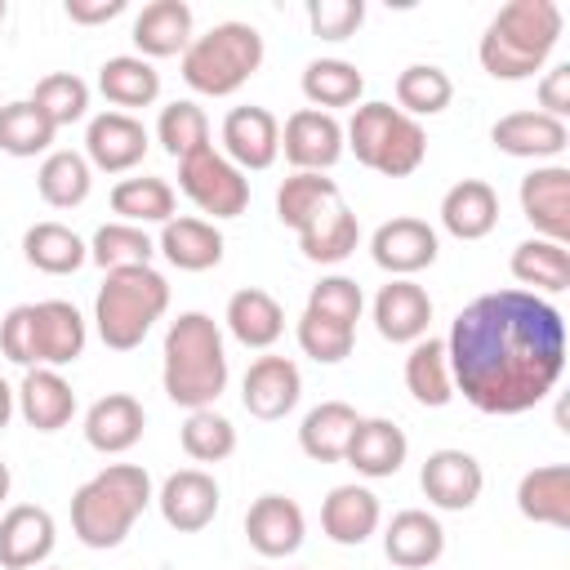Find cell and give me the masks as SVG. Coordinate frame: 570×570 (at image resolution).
I'll return each mask as SVG.
<instances>
[{
	"instance_id": "1",
	"label": "cell",
	"mask_w": 570,
	"mask_h": 570,
	"mask_svg": "<svg viewBox=\"0 0 570 570\" xmlns=\"http://www.w3.org/2000/svg\"><path fill=\"white\" fill-rule=\"evenodd\" d=\"M454 392L481 414H525L566 374V316L530 289L476 294L445 334Z\"/></svg>"
},
{
	"instance_id": "2",
	"label": "cell",
	"mask_w": 570,
	"mask_h": 570,
	"mask_svg": "<svg viewBox=\"0 0 570 570\" xmlns=\"http://www.w3.org/2000/svg\"><path fill=\"white\" fill-rule=\"evenodd\" d=\"M227 347L209 312H178L160 347V387L183 410H209L227 392Z\"/></svg>"
},
{
	"instance_id": "3",
	"label": "cell",
	"mask_w": 570,
	"mask_h": 570,
	"mask_svg": "<svg viewBox=\"0 0 570 570\" xmlns=\"http://www.w3.org/2000/svg\"><path fill=\"white\" fill-rule=\"evenodd\" d=\"M156 503L151 476L138 463H107L71 494V534L94 548H120L134 530V521Z\"/></svg>"
},
{
	"instance_id": "4",
	"label": "cell",
	"mask_w": 570,
	"mask_h": 570,
	"mask_svg": "<svg viewBox=\"0 0 570 570\" xmlns=\"http://www.w3.org/2000/svg\"><path fill=\"white\" fill-rule=\"evenodd\" d=\"M561 27H566L561 4H552V0H508L490 18V27L476 45V58H481L485 76H494V80H530L534 71L548 67V58L561 40Z\"/></svg>"
},
{
	"instance_id": "5",
	"label": "cell",
	"mask_w": 570,
	"mask_h": 570,
	"mask_svg": "<svg viewBox=\"0 0 570 570\" xmlns=\"http://www.w3.org/2000/svg\"><path fill=\"white\" fill-rule=\"evenodd\" d=\"M169 312V281L156 267L107 272L94 298V330L111 352H134Z\"/></svg>"
},
{
	"instance_id": "6",
	"label": "cell",
	"mask_w": 570,
	"mask_h": 570,
	"mask_svg": "<svg viewBox=\"0 0 570 570\" xmlns=\"http://www.w3.org/2000/svg\"><path fill=\"white\" fill-rule=\"evenodd\" d=\"M263 53H267V49H263L258 27L232 18V22H214L205 36H196L178 62H183L187 89H196V94H205V98H227V94H236L249 76H258Z\"/></svg>"
},
{
	"instance_id": "7",
	"label": "cell",
	"mask_w": 570,
	"mask_h": 570,
	"mask_svg": "<svg viewBox=\"0 0 570 570\" xmlns=\"http://www.w3.org/2000/svg\"><path fill=\"white\" fill-rule=\"evenodd\" d=\"M178 191L200 214H209V223L240 218L249 209V178L214 147H200L187 160H178Z\"/></svg>"
},
{
	"instance_id": "8",
	"label": "cell",
	"mask_w": 570,
	"mask_h": 570,
	"mask_svg": "<svg viewBox=\"0 0 570 570\" xmlns=\"http://www.w3.org/2000/svg\"><path fill=\"white\" fill-rule=\"evenodd\" d=\"M147 147H151V134L129 111H98L85 125V160H89V169L129 174L134 165H142Z\"/></svg>"
},
{
	"instance_id": "9",
	"label": "cell",
	"mask_w": 570,
	"mask_h": 570,
	"mask_svg": "<svg viewBox=\"0 0 570 570\" xmlns=\"http://www.w3.org/2000/svg\"><path fill=\"white\" fill-rule=\"evenodd\" d=\"M281 151L294 165V174H325L343 160V125L330 111L298 107L281 129Z\"/></svg>"
},
{
	"instance_id": "10",
	"label": "cell",
	"mask_w": 570,
	"mask_h": 570,
	"mask_svg": "<svg viewBox=\"0 0 570 570\" xmlns=\"http://www.w3.org/2000/svg\"><path fill=\"white\" fill-rule=\"evenodd\" d=\"M436 254H441L436 227L423 223V218H410V214L379 223L374 236H370V258H374V267H383L387 276H405V281H410L414 272L432 267Z\"/></svg>"
},
{
	"instance_id": "11",
	"label": "cell",
	"mask_w": 570,
	"mask_h": 570,
	"mask_svg": "<svg viewBox=\"0 0 570 570\" xmlns=\"http://www.w3.org/2000/svg\"><path fill=\"white\" fill-rule=\"evenodd\" d=\"M419 485H423V494H428L432 508H441V512H468L481 499V490H485V468L476 463V454L445 445V450H432L423 459Z\"/></svg>"
},
{
	"instance_id": "12",
	"label": "cell",
	"mask_w": 570,
	"mask_h": 570,
	"mask_svg": "<svg viewBox=\"0 0 570 570\" xmlns=\"http://www.w3.org/2000/svg\"><path fill=\"white\" fill-rule=\"evenodd\" d=\"M534 236L570 245V165H534L517 187Z\"/></svg>"
},
{
	"instance_id": "13",
	"label": "cell",
	"mask_w": 570,
	"mask_h": 570,
	"mask_svg": "<svg viewBox=\"0 0 570 570\" xmlns=\"http://www.w3.org/2000/svg\"><path fill=\"white\" fill-rule=\"evenodd\" d=\"M218 503H223V490L205 468H178L156 490V508H160L165 525L178 534L205 530L218 517Z\"/></svg>"
},
{
	"instance_id": "14",
	"label": "cell",
	"mask_w": 570,
	"mask_h": 570,
	"mask_svg": "<svg viewBox=\"0 0 570 570\" xmlns=\"http://www.w3.org/2000/svg\"><path fill=\"white\" fill-rule=\"evenodd\" d=\"M298 396H303V374H298V365L289 356L267 352V356L249 361V370L240 379V405L254 419L276 423L298 405Z\"/></svg>"
},
{
	"instance_id": "15",
	"label": "cell",
	"mask_w": 570,
	"mask_h": 570,
	"mask_svg": "<svg viewBox=\"0 0 570 570\" xmlns=\"http://www.w3.org/2000/svg\"><path fill=\"white\" fill-rule=\"evenodd\" d=\"M58 543V521L40 503H13L0 517V566L4 570H36L49 561Z\"/></svg>"
},
{
	"instance_id": "16",
	"label": "cell",
	"mask_w": 570,
	"mask_h": 570,
	"mask_svg": "<svg viewBox=\"0 0 570 570\" xmlns=\"http://www.w3.org/2000/svg\"><path fill=\"white\" fill-rule=\"evenodd\" d=\"M223 156L249 174V169H267L281 156V120L267 107H232L223 116Z\"/></svg>"
},
{
	"instance_id": "17",
	"label": "cell",
	"mask_w": 570,
	"mask_h": 570,
	"mask_svg": "<svg viewBox=\"0 0 570 570\" xmlns=\"http://www.w3.org/2000/svg\"><path fill=\"white\" fill-rule=\"evenodd\" d=\"M303 534H307V517L289 494H258L245 512V539L267 561L294 557L303 548Z\"/></svg>"
},
{
	"instance_id": "18",
	"label": "cell",
	"mask_w": 570,
	"mask_h": 570,
	"mask_svg": "<svg viewBox=\"0 0 570 570\" xmlns=\"http://www.w3.org/2000/svg\"><path fill=\"white\" fill-rule=\"evenodd\" d=\"M370 316H374V330L379 338L387 343H419L432 325V298L423 285L405 281V276H392L387 285H379L374 303H370Z\"/></svg>"
},
{
	"instance_id": "19",
	"label": "cell",
	"mask_w": 570,
	"mask_h": 570,
	"mask_svg": "<svg viewBox=\"0 0 570 570\" xmlns=\"http://www.w3.org/2000/svg\"><path fill=\"white\" fill-rule=\"evenodd\" d=\"M490 142L494 151L517 156V160H552L570 147V125L543 111H508L490 125Z\"/></svg>"
},
{
	"instance_id": "20",
	"label": "cell",
	"mask_w": 570,
	"mask_h": 570,
	"mask_svg": "<svg viewBox=\"0 0 570 570\" xmlns=\"http://www.w3.org/2000/svg\"><path fill=\"white\" fill-rule=\"evenodd\" d=\"M196 40V18L187 0H151L134 18V49L138 58H183L187 45Z\"/></svg>"
},
{
	"instance_id": "21",
	"label": "cell",
	"mask_w": 570,
	"mask_h": 570,
	"mask_svg": "<svg viewBox=\"0 0 570 570\" xmlns=\"http://www.w3.org/2000/svg\"><path fill=\"white\" fill-rule=\"evenodd\" d=\"M147 432V410L129 392H107L85 410V441L98 454H125L142 441Z\"/></svg>"
},
{
	"instance_id": "22",
	"label": "cell",
	"mask_w": 570,
	"mask_h": 570,
	"mask_svg": "<svg viewBox=\"0 0 570 570\" xmlns=\"http://www.w3.org/2000/svg\"><path fill=\"white\" fill-rule=\"evenodd\" d=\"M13 401H18V414L27 419V428H36V432H62L76 419V392L62 379V370H49V365L27 370L22 383L13 387Z\"/></svg>"
},
{
	"instance_id": "23",
	"label": "cell",
	"mask_w": 570,
	"mask_h": 570,
	"mask_svg": "<svg viewBox=\"0 0 570 570\" xmlns=\"http://www.w3.org/2000/svg\"><path fill=\"white\" fill-rule=\"evenodd\" d=\"M379 521H383L379 494L370 485H356V481L334 485L325 494V503H321V530L338 548H361L379 530Z\"/></svg>"
},
{
	"instance_id": "24",
	"label": "cell",
	"mask_w": 570,
	"mask_h": 570,
	"mask_svg": "<svg viewBox=\"0 0 570 570\" xmlns=\"http://www.w3.org/2000/svg\"><path fill=\"white\" fill-rule=\"evenodd\" d=\"M405 459H410V436L392 419H379V414L356 423V432L347 441V454H343V463H352L356 476H365V481L396 476L405 468Z\"/></svg>"
},
{
	"instance_id": "25",
	"label": "cell",
	"mask_w": 570,
	"mask_h": 570,
	"mask_svg": "<svg viewBox=\"0 0 570 570\" xmlns=\"http://www.w3.org/2000/svg\"><path fill=\"white\" fill-rule=\"evenodd\" d=\"M85 343H89V321L80 316L76 303L67 298L36 303V365L62 370L85 352Z\"/></svg>"
},
{
	"instance_id": "26",
	"label": "cell",
	"mask_w": 570,
	"mask_h": 570,
	"mask_svg": "<svg viewBox=\"0 0 570 570\" xmlns=\"http://www.w3.org/2000/svg\"><path fill=\"white\" fill-rule=\"evenodd\" d=\"M223 249H227L223 232L209 218H191V214L183 218L174 214L156 236V254H165V263L178 272H209L223 263Z\"/></svg>"
},
{
	"instance_id": "27",
	"label": "cell",
	"mask_w": 570,
	"mask_h": 570,
	"mask_svg": "<svg viewBox=\"0 0 570 570\" xmlns=\"http://www.w3.org/2000/svg\"><path fill=\"white\" fill-rule=\"evenodd\" d=\"M383 552L392 566L401 570H423V566H436L441 552H445V530L432 512L423 508H401L387 530H383Z\"/></svg>"
},
{
	"instance_id": "28",
	"label": "cell",
	"mask_w": 570,
	"mask_h": 570,
	"mask_svg": "<svg viewBox=\"0 0 570 570\" xmlns=\"http://www.w3.org/2000/svg\"><path fill=\"white\" fill-rule=\"evenodd\" d=\"M441 227L454 240H485L499 227V191L485 178H459L441 196Z\"/></svg>"
},
{
	"instance_id": "29",
	"label": "cell",
	"mask_w": 570,
	"mask_h": 570,
	"mask_svg": "<svg viewBox=\"0 0 570 570\" xmlns=\"http://www.w3.org/2000/svg\"><path fill=\"white\" fill-rule=\"evenodd\" d=\"M223 325L227 334L240 343V347H254V352H267L281 334H285V307L258 289V285H245L227 298V312H223Z\"/></svg>"
},
{
	"instance_id": "30",
	"label": "cell",
	"mask_w": 570,
	"mask_h": 570,
	"mask_svg": "<svg viewBox=\"0 0 570 570\" xmlns=\"http://www.w3.org/2000/svg\"><path fill=\"white\" fill-rule=\"evenodd\" d=\"M517 512L534 525L566 530L570 525V468L539 463L517 481Z\"/></svg>"
},
{
	"instance_id": "31",
	"label": "cell",
	"mask_w": 570,
	"mask_h": 570,
	"mask_svg": "<svg viewBox=\"0 0 570 570\" xmlns=\"http://www.w3.org/2000/svg\"><path fill=\"white\" fill-rule=\"evenodd\" d=\"M508 272L517 281V289H530V294H561L570 289V249L561 240H543V236H530L512 249L508 258Z\"/></svg>"
},
{
	"instance_id": "32",
	"label": "cell",
	"mask_w": 570,
	"mask_h": 570,
	"mask_svg": "<svg viewBox=\"0 0 570 570\" xmlns=\"http://www.w3.org/2000/svg\"><path fill=\"white\" fill-rule=\"evenodd\" d=\"M22 258L45 276H71L89 263V240H80L67 223H31L22 232Z\"/></svg>"
},
{
	"instance_id": "33",
	"label": "cell",
	"mask_w": 570,
	"mask_h": 570,
	"mask_svg": "<svg viewBox=\"0 0 570 570\" xmlns=\"http://www.w3.org/2000/svg\"><path fill=\"white\" fill-rule=\"evenodd\" d=\"M356 423H361V414H356L347 401H321V405H312V410L303 414V423H298V445H303V454L316 459V463H343Z\"/></svg>"
},
{
	"instance_id": "34",
	"label": "cell",
	"mask_w": 570,
	"mask_h": 570,
	"mask_svg": "<svg viewBox=\"0 0 570 570\" xmlns=\"http://www.w3.org/2000/svg\"><path fill=\"white\" fill-rule=\"evenodd\" d=\"M98 89L116 111L134 116V107H151L160 98V71L138 53H116L98 67Z\"/></svg>"
},
{
	"instance_id": "35",
	"label": "cell",
	"mask_w": 570,
	"mask_h": 570,
	"mask_svg": "<svg viewBox=\"0 0 570 570\" xmlns=\"http://www.w3.org/2000/svg\"><path fill=\"white\" fill-rule=\"evenodd\" d=\"M405 387L419 405L441 410L454 401V374H450V356H445V338L423 334L419 343H410L405 356Z\"/></svg>"
},
{
	"instance_id": "36",
	"label": "cell",
	"mask_w": 570,
	"mask_h": 570,
	"mask_svg": "<svg viewBox=\"0 0 570 570\" xmlns=\"http://www.w3.org/2000/svg\"><path fill=\"white\" fill-rule=\"evenodd\" d=\"M303 98L316 107V111H338V107H356L361 94H365V76L356 62L347 58H312L303 67Z\"/></svg>"
},
{
	"instance_id": "37",
	"label": "cell",
	"mask_w": 570,
	"mask_h": 570,
	"mask_svg": "<svg viewBox=\"0 0 570 570\" xmlns=\"http://www.w3.org/2000/svg\"><path fill=\"white\" fill-rule=\"evenodd\" d=\"M36 191H40V200L53 205V209H76V205H85L89 191H94V169H89L85 151H71V147L49 151V156L40 160V169H36Z\"/></svg>"
},
{
	"instance_id": "38",
	"label": "cell",
	"mask_w": 570,
	"mask_h": 570,
	"mask_svg": "<svg viewBox=\"0 0 570 570\" xmlns=\"http://www.w3.org/2000/svg\"><path fill=\"white\" fill-rule=\"evenodd\" d=\"M356 245H361V223L347 209V200H334L298 232V249L307 263H343L347 254H356Z\"/></svg>"
},
{
	"instance_id": "39",
	"label": "cell",
	"mask_w": 570,
	"mask_h": 570,
	"mask_svg": "<svg viewBox=\"0 0 570 570\" xmlns=\"http://www.w3.org/2000/svg\"><path fill=\"white\" fill-rule=\"evenodd\" d=\"M174 205H178L174 187H169L165 178H156V174L120 178V183L111 187V214H116L120 223H134V227H147V223L165 227V223L174 218Z\"/></svg>"
},
{
	"instance_id": "40",
	"label": "cell",
	"mask_w": 570,
	"mask_h": 570,
	"mask_svg": "<svg viewBox=\"0 0 570 570\" xmlns=\"http://www.w3.org/2000/svg\"><path fill=\"white\" fill-rule=\"evenodd\" d=\"M156 258V240L147 236V227H134V223H102L89 240V263L107 272H129V267H151Z\"/></svg>"
},
{
	"instance_id": "41",
	"label": "cell",
	"mask_w": 570,
	"mask_h": 570,
	"mask_svg": "<svg viewBox=\"0 0 570 570\" xmlns=\"http://www.w3.org/2000/svg\"><path fill=\"white\" fill-rule=\"evenodd\" d=\"M454 102V80L436 62H410L396 76V111L419 120V116H441Z\"/></svg>"
},
{
	"instance_id": "42",
	"label": "cell",
	"mask_w": 570,
	"mask_h": 570,
	"mask_svg": "<svg viewBox=\"0 0 570 570\" xmlns=\"http://www.w3.org/2000/svg\"><path fill=\"white\" fill-rule=\"evenodd\" d=\"M53 134H58V129L49 125V116H45L31 98H13V102L0 107V151H4V156H18V160H27V156H49Z\"/></svg>"
},
{
	"instance_id": "43",
	"label": "cell",
	"mask_w": 570,
	"mask_h": 570,
	"mask_svg": "<svg viewBox=\"0 0 570 570\" xmlns=\"http://www.w3.org/2000/svg\"><path fill=\"white\" fill-rule=\"evenodd\" d=\"M334 200H343L338 183L325 178V174H289L281 187H276V218L294 232H303L321 209H330Z\"/></svg>"
},
{
	"instance_id": "44",
	"label": "cell",
	"mask_w": 570,
	"mask_h": 570,
	"mask_svg": "<svg viewBox=\"0 0 570 570\" xmlns=\"http://www.w3.org/2000/svg\"><path fill=\"white\" fill-rule=\"evenodd\" d=\"M156 142H160L165 156H174V160H187L191 151L209 147V116H205V107L191 102V98L165 102L160 116H156Z\"/></svg>"
},
{
	"instance_id": "45",
	"label": "cell",
	"mask_w": 570,
	"mask_h": 570,
	"mask_svg": "<svg viewBox=\"0 0 570 570\" xmlns=\"http://www.w3.org/2000/svg\"><path fill=\"white\" fill-rule=\"evenodd\" d=\"M178 441H183V454L196 459V463H223V459L236 454V428L214 405L209 410H187V419L178 428Z\"/></svg>"
},
{
	"instance_id": "46",
	"label": "cell",
	"mask_w": 570,
	"mask_h": 570,
	"mask_svg": "<svg viewBox=\"0 0 570 570\" xmlns=\"http://www.w3.org/2000/svg\"><path fill=\"white\" fill-rule=\"evenodd\" d=\"M31 102L49 116L53 129H62V125H76V120L89 116V85L76 71H49V76L36 80Z\"/></svg>"
},
{
	"instance_id": "47",
	"label": "cell",
	"mask_w": 570,
	"mask_h": 570,
	"mask_svg": "<svg viewBox=\"0 0 570 570\" xmlns=\"http://www.w3.org/2000/svg\"><path fill=\"white\" fill-rule=\"evenodd\" d=\"M423 160H428V134H423V125L396 111V120H392V129H387V138H383V147H379V156H374L370 169L383 174V178H410Z\"/></svg>"
},
{
	"instance_id": "48",
	"label": "cell",
	"mask_w": 570,
	"mask_h": 570,
	"mask_svg": "<svg viewBox=\"0 0 570 570\" xmlns=\"http://www.w3.org/2000/svg\"><path fill=\"white\" fill-rule=\"evenodd\" d=\"M294 334H298L303 356H312L316 365H338V361H347L352 347H356V330H352V325L325 321V316H316V312H303Z\"/></svg>"
},
{
	"instance_id": "49",
	"label": "cell",
	"mask_w": 570,
	"mask_h": 570,
	"mask_svg": "<svg viewBox=\"0 0 570 570\" xmlns=\"http://www.w3.org/2000/svg\"><path fill=\"white\" fill-rule=\"evenodd\" d=\"M392 120H396V107L392 102H361L352 111V120L343 125V147L370 169L374 156H379V147H383V138H387V129H392Z\"/></svg>"
},
{
	"instance_id": "50",
	"label": "cell",
	"mask_w": 570,
	"mask_h": 570,
	"mask_svg": "<svg viewBox=\"0 0 570 570\" xmlns=\"http://www.w3.org/2000/svg\"><path fill=\"white\" fill-rule=\"evenodd\" d=\"M303 312H316V316H325V321H338V325H352L356 330V321H361V312H365V294H361V285L352 281V276H321L316 285H312V294H307V307Z\"/></svg>"
},
{
	"instance_id": "51",
	"label": "cell",
	"mask_w": 570,
	"mask_h": 570,
	"mask_svg": "<svg viewBox=\"0 0 570 570\" xmlns=\"http://www.w3.org/2000/svg\"><path fill=\"white\" fill-rule=\"evenodd\" d=\"M365 22V0H312L307 4V27L321 40H347Z\"/></svg>"
},
{
	"instance_id": "52",
	"label": "cell",
	"mask_w": 570,
	"mask_h": 570,
	"mask_svg": "<svg viewBox=\"0 0 570 570\" xmlns=\"http://www.w3.org/2000/svg\"><path fill=\"white\" fill-rule=\"evenodd\" d=\"M0 352L22 365V370H36V303H18L4 312L0 321Z\"/></svg>"
},
{
	"instance_id": "53",
	"label": "cell",
	"mask_w": 570,
	"mask_h": 570,
	"mask_svg": "<svg viewBox=\"0 0 570 570\" xmlns=\"http://www.w3.org/2000/svg\"><path fill=\"white\" fill-rule=\"evenodd\" d=\"M539 107L534 111H543V116H552V120H566L570 116V62H557V67H548L543 76H539Z\"/></svg>"
},
{
	"instance_id": "54",
	"label": "cell",
	"mask_w": 570,
	"mask_h": 570,
	"mask_svg": "<svg viewBox=\"0 0 570 570\" xmlns=\"http://www.w3.org/2000/svg\"><path fill=\"white\" fill-rule=\"evenodd\" d=\"M125 13V0H67V18L80 27H98Z\"/></svg>"
},
{
	"instance_id": "55",
	"label": "cell",
	"mask_w": 570,
	"mask_h": 570,
	"mask_svg": "<svg viewBox=\"0 0 570 570\" xmlns=\"http://www.w3.org/2000/svg\"><path fill=\"white\" fill-rule=\"evenodd\" d=\"M13 414H18V401H13V387H9L4 379H0V432L9 428V419H13Z\"/></svg>"
},
{
	"instance_id": "56",
	"label": "cell",
	"mask_w": 570,
	"mask_h": 570,
	"mask_svg": "<svg viewBox=\"0 0 570 570\" xmlns=\"http://www.w3.org/2000/svg\"><path fill=\"white\" fill-rule=\"evenodd\" d=\"M9 485H13V472H9V463L0 459V503L9 499Z\"/></svg>"
},
{
	"instance_id": "57",
	"label": "cell",
	"mask_w": 570,
	"mask_h": 570,
	"mask_svg": "<svg viewBox=\"0 0 570 570\" xmlns=\"http://www.w3.org/2000/svg\"><path fill=\"white\" fill-rule=\"evenodd\" d=\"M4 18H9V4H4V0H0V22H4Z\"/></svg>"
},
{
	"instance_id": "58",
	"label": "cell",
	"mask_w": 570,
	"mask_h": 570,
	"mask_svg": "<svg viewBox=\"0 0 570 570\" xmlns=\"http://www.w3.org/2000/svg\"><path fill=\"white\" fill-rule=\"evenodd\" d=\"M36 570H58V566H36Z\"/></svg>"
}]
</instances>
